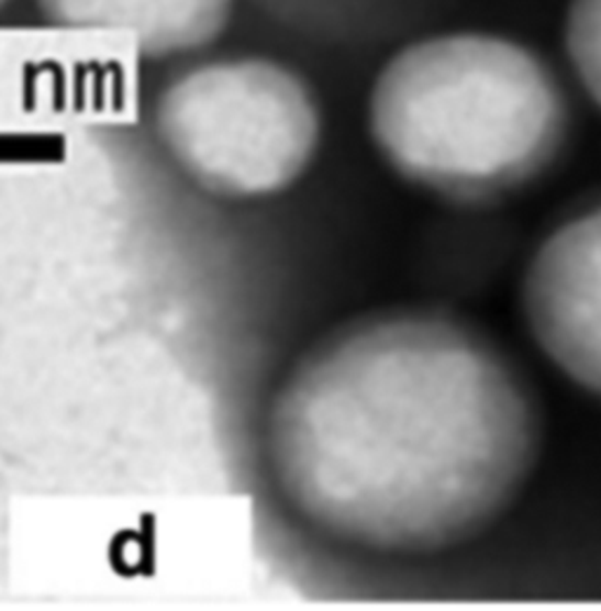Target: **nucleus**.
I'll return each mask as SVG.
<instances>
[{
	"label": "nucleus",
	"mask_w": 601,
	"mask_h": 611,
	"mask_svg": "<svg viewBox=\"0 0 601 611\" xmlns=\"http://www.w3.org/2000/svg\"><path fill=\"white\" fill-rule=\"evenodd\" d=\"M536 414L487 338L431 313L353 322L294 367L270 414L285 497L318 527L427 551L491 522L526 478Z\"/></svg>",
	"instance_id": "f257e3e1"
},
{
	"label": "nucleus",
	"mask_w": 601,
	"mask_h": 611,
	"mask_svg": "<svg viewBox=\"0 0 601 611\" xmlns=\"http://www.w3.org/2000/svg\"><path fill=\"white\" fill-rule=\"evenodd\" d=\"M569 115L528 47L444 33L402 47L369 97V130L407 181L449 200L503 196L553 163Z\"/></svg>",
	"instance_id": "f03ea898"
},
{
	"label": "nucleus",
	"mask_w": 601,
	"mask_h": 611,
	"mask_svg": "<svg viewBox=\"0 0 601 611\" xmlns=\"http://www.w3.org/2000/svg\"><path fill=\"white\" fill-rule=\"evenodd\" d=\"M160 140L204 191L259 198L294 184L320 142V111L287 66L237 57L193 66L156 104Z\"/></svg>",
	"instance_id": "7ed1b4c3"
},
{
	"label": "nucleus",
	"mask_w": 601,
	"mask_h": 611,
	"mask_svg": "<svg viewBox=\"0 0 601 611\" xmlns=\"http://www.w3.org/2000/svg\"><path fill=\"white\" fill-rule=\"evenodd\" d=\"M522 301L547 358L601 396V202L541 245Z\"/></svg>",
	"instance_id": "20e7f679"
},
{
	"label": "nucleus",
	"mask_w": 601,
	"mask_h": 611,
	"mask_svg": "<svg viewBox=\"0 0 601 611\" xmlns=\"http://www.w3.org/2000/svg\"><path fill=\"white\" fill-rule=\"evenodd\" d=\"M47 22L130 38L151 57L193 53L226 29L233 0H38Z\"/></svg>",
	"instance_id": "39448f33"
},
{
	"label": "nucleus",
	"mask_w": 601,
	"mask_h": 611,
	"mask_svg": "<svg viewBox=\"0 0 601 611\" xmlns=\"http://www.w3.org/2000/svg\"><path fill=\"white\" fill-rule=\"evenodd\" d=\"M564 38L582 88L601 107V0H571Z\"/></svg>",
	"instance_id": "423d86ee"
}]
</instances>
